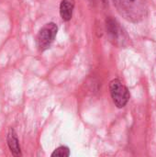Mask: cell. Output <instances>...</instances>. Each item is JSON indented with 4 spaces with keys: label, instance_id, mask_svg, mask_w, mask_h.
I'll use <instances>...</instances> for the list:
<instances>
[{
    "label": "cell",
    "instance_id": "5b68a950",
    "mask_svg": "<svg viewBox=\"0 0 156 157\" xmlns=\"http://www.w3.org/2000/svg\"><path fill=\"white\" fill-rule=\"evenodd\" d=\"M6 143L8 145V148L11 152V154L14 156H21V149L19 145V141L17 139V133L13 128H9L7 135H6Z\"/></svg>",
    "mask_w": 156,
    "mask_h": 157
},
{
    "label": "cell",
    "instance_id": "277c9868",
    "mask_svg": "<svg viewBox=\"0 0 156 157\" xmlns=\"http://www.w3.org/2000/svg\"><path fill=\"white\" fill-rule=\"evenodd\" d=\"M107 31L109 37V40L117 46H125L128 42L129 38L123 29L120 27L118 22L112 18L107 19Z\"/></svg>",
    "mask_w": 156,
    "mask_h": 157
},
{
    "label": "cell",
    "instance_id": "6da1fadb",
    "mask_svg": "<svg viewBox=\"0 0 156 157\" xmlns=\"http://www.w3.org/2000/svg\"><path fill=\"white\" fill-rule=\"evenodd\" d=\"M119 13L131 22H139L147 14L146 0H114Z\"/></svg>",
    "mask_w": 156,
    "mask_h": 157
},
{
    "label": "cell",
    "instance_id": "52a82bcc",
    "mask_svg": "<svg viewBox=\"0 0 156 157\" xmlns=\"http://www.w3.org/2000/svg\"><path fill=\"white\" fill-rule=\"evenodd\" d=\"M69 155H70V151L69 148L66 146H60L51 154L52 157H68Z\"/></svg>",
    "mask_w": 156,
    "mask_h": 157
},
{
    "label": "cell",
    "instance_id": "3957f363",
    "mask_svg": "<svg viewBox=\"0 0 156 157\" xmlns=\"http://www.w3.org/2000/svg\"><path fill=\"white\" fill-rule=\"evenodd\" d=\"M109 90L115 105L120 109L125 107L130 99L128 88L119 79H114L109 84Z\"/></svg>",
    "mask_w": 156,
    "mask_h": 157
},
{
    "label": "cell",
    "instance_id": "8992f818",
    "mask_svg": "<svg viewBox=\"0 0 156 157\" xmlns=\"http://www.w3.org/2000/svg\"><path fill=\"white\" fill-rule=\"evenodd\" d=\"M74 0H62L60 5V15L64 21H69L73 16Z\"/></svg>",
    "mask_w": 156,
    "mask_h": 157
},
{
    "label": "cell",
    "instance_id": "7a4b0ae2",
    "mask_svg": "<svg viewBox=\"0 0 156 157\" xmlns=\"http://www.w3.org/2000/svg\"><path fill=\"white\" fill-rule=\"evenodd\" d=\"M58 28L55 23L51 22L45 24L39 31L36 38V45L40 52L47 50L55 40Z\"/></svg>",
    "mask_w": 156,
    "mask_h": 157
}]
</instances>
